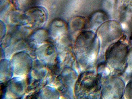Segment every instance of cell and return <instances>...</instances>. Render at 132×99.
Here are the masks:
<instances>
[{"label": "cell", "mask_w": 132, "mask_h": 99, "mask_svg": "<svg viewBox=\"0 0 132 99\" xmlns=\"http://www.w3.org/2000/svg\"><path fill=\"white\" fill-rule=\"evenodd\" d=\"M75 54L79 68L82 71L90 70L98 62L100 44L96 34L82 31L77 38Z\"/></svg>", "instance_id": "obj_1"}, {"label": "cell", "mask_w": 132, "mask_h": 99, "mask_svg": "<svg viewBox=\"0 0 132 99\" xmlns=\"http://www.w3.org/2000/svg\"><path fill=\"white\" fill-rule=\"evenodd\" d=\"M103 79L95 70L84 71L79 75L75 84L74 93L78 99L101 98Z\"/></svg>", "instance_id": "obj_2"}, {"label": "cell", "mask_w": 132, "mask_h": 99, "mask_svg": "<svg viewBox=\"0 0 132 99\" xmlns=\"http://www.w3.org/2000/svg\"><path fill=\"white\" fill-rule=\"evenodd\" d=\"M123 35L119 41L107 49L105 54L104 62L111 77L122 75L124 71L129 50Z\"/></svg>", "instance_id": "obj_3"}, {"label": "cell", "mask_w": 132, "mask_h": 99, "mask_svg": "<svg viewBox=\"0 0 132 99\" xmlns=\"http://www.w3.org/2000/svg\"><path fill=\"white\" fill-rule=\"evenodd\" d=\"M96 34L100 44L99 60L101 62L104 59L107 49L122 38L123 35V30L119 22L106 21L98 28Z\"/></svg>", "instance_id": "obj_4"}, {"label": "cell", "mask_w": 132, "mask_h": 99, "mask_svg": "<svg viewBox=\"0 0 132 99\" xmlns=\"http://www.w3.org/2000/svg\"><path fill=\"white\" fill-rule=\"evenodd\" d=\"M125 84L122 78L111 76L103 82L101 98L121 99L123 97Z\"/></svg>", "instance_id": "obj_5"}, {"label": "cell", "mask_w": 132, "mask_h": 99, "mask_svg": "<svg viewBox=\"0 0 132 99\" xmlns=\"http://www.w3.org/2000/svg\"><path fill=\"white\" fill-rule=\"evenodd\" d=\"M115 11L119 21L127 22L132 16V0H116Z\"/></svg>", "instance_id": "obj_6"}, {"label": "cell", "mask_w": 132, "mask_h": 99, "mask_svg": "<svg viewBox=\"0 0 132 99\" xmlns=\"http://www.w3.org/2000/svg\"><path fill=\"white\" fill-rule=\"evenodd\" d=\"M122 76L124 80L128 81L132 79V47L128 50L125 68Z\"/></svg>", "instance_id": "obj_7"}, {"label": "cell", "mask_w": 132, "mask_h": 99, "mask_svg": "<svg viewBox=\"0 0 132 99\" xmlns=\"http://www.w3.org/2000/svg\"><path fill=\"white\" fill-rule=\"evenodd\" d=\"M124 95L127 99H132V80H130L125 88Z\"/></svg>", "instance_id": "obj_8"}, {"label": "cell", "mask_w": 132, "mask_h": 99, "mask_svg": "<svg viewBox=\"0 0 132 99\" xmlns=\"http://www.w3.org/2000/svg\"><path fill=\"white\" fill-rule=\"evenodd\" d=\"M130 42H129V43H130V45L132 47V34L130 36Z\"/></svg>", "instance_id": "obj_9"}]
</instances>
